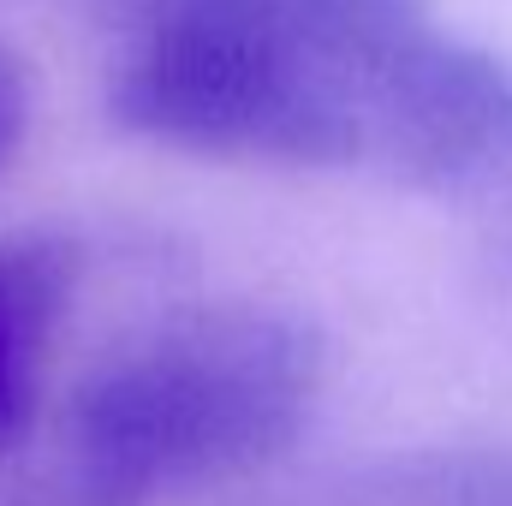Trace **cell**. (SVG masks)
Returning <instances> with one entry per match:
<instances>
[{
  "mask_svg": "<svg viewBox=\"0 0 512 506\" xmlns=\"http://www.w3.org/2000/svg\"><path fill=\"white\" fill-rule=\"evenodd\" d=\"M322 381L328 346L310 316L262 298L185 304L78 387L72 459L108 501L251 477L304 435Z\"/></svg>",
  "mask_w": 512,
  "mask_h": 506,
  "instance_id": "1",
  "label": "cell"
},
{
  "mask_svg": "<svg viewBox=\"0 0 512 506\" xmlns=\"http://www.w3.org/2000/svg\"><path fill=\"white\" fill-rule=\"evenodd\" d=\"M108 114L131 137L209 161H364L352 84L310 48L233 18H161L126 30V54L108 78Z\"/></svg>",
  "mask_w": 512,
  "mask_h": 506,
  "instance_id": "2",
  "label": "cell"
},
{
  "mask_svg": "<svg viewBox=\"0 0 512 506\" xmlns=\"http://www.w3.org/2000/svg\"><path fill=\"white\" fill-rule=\"evenodd\" d=\"M364 161L399 185L453 191L512 167V66L441 24L393 48L358 90Z\"/></svg>",
  "mask_w": 512,
  "mask_h": 506,
  "instance_id": "3",
  "label": "cell"
},
{
  "mask_svg": "<svg viewBox=\"0 0 512 506\" xmlns=\"http://www.w3.org/2000/svg\"><path fill=\"white\" fill-rule=\"evenodd\" d=\"M102 6L114 12L120 36L161 18H233V24L274 30L310 48L316 60H328L352 84V96L393 48H405L417 30L435 24L429 0H102Z\"/></svg>",
  "mask_w": 512,
  "mask_h": 506,
  "instance_id": "4",
  "label": "cell"
},
{
  "mask_svg": "<svg viewBox=\"0 0 512 506\" xmlns=\"http://www.w3.org/2000/svg\"><path fill=\"white\" fill-rule=\"evenodd\" d=\"M78 286V251L60 233H18L0 245V447L24 435L54 328Z\"/></svg>",
  "mask_w": 512,
  "mask_h": 506,
  "instance_id": "5",
  "label": "cell"
},
{
  "mask_svg": "<svg viewBox=\"0 0 512 506\" xmlns=\"http://www.w3.org/2000/svg\"><path fill=\"white\" fill-rule=\"evenodd\" d=\"M30 131V66L24 54L0 36V173L12 167V155L24 149Z\"/></svg>",
  "mask_w": 512,
  "mask_h": 506,
  "instance_id": "6",
  "label": "cell"
}]
</instances>
